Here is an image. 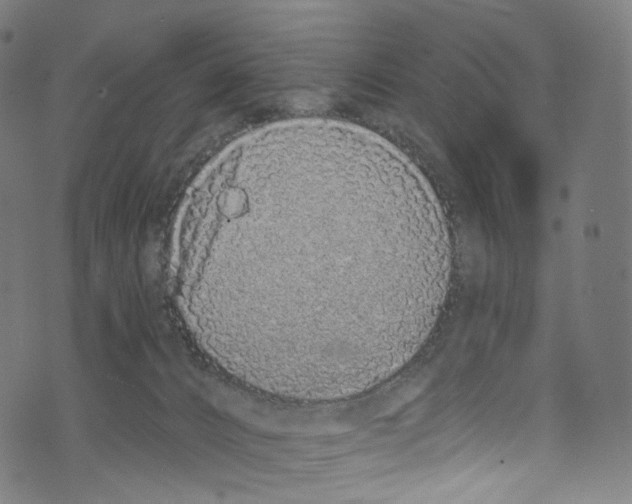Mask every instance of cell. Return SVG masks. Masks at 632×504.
<instances>
[{
  "label": "cell",
  "instance_id": "obj_1",
  "mask_svg": "<svg viewBox=\"0 0 632 504\" xmlns=\"http://www.w3.org/2000/svg\"><path fill=\"white\" fill-rule=\"evenodd\" d=\"M219 204L254 236L275 347L333 359L428 330L452 270L441 210L411 164L329 140L274 147L242 167Z\"/></svg>",
  "mask_w": 632,
  "mask_h": 504
}]
</instances>
